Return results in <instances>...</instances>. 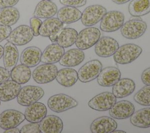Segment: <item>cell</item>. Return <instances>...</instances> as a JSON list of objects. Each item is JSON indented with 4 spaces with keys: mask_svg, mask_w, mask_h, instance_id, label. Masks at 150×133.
<instances>
[{
    "mask_svg": "<svg viewBox=\"0 0 150 133\" xmlns=\"http://www.w3.org/2000/svg\"><path fill=\"white\" fill-rule=\"evenodd\" d=\"M142 49L133 43L120 46L113 54L114 61L120 64H129L135 60L142 53Z\"/></svg>",
    "mask_w": 150,
    "mask_h": 133,
    "instance_id": "obj_1",
    "label": "cell"
},
{
    "mask_svg": "<svg viewBox=\"0 0 150 133\" xmlns=\"http://www.w3.org/2000/svg\"><path fill=\"white\" fill-rule=\"evenodd\" d=\"M101 33L98 28L94 27L86 28L77 35L75 42L78 49L82 50L88 49L95 45L100 39Z\"/></svg>",
    "mask_w": 150,
    "mask_h": 133,
    "instance_id": "obj_2",
    "label": "cell"
},
{
    "mask_svg": "<svg viewBox=\"0 0 150 133\" xmlns=\"http://www.w3.org/2000/svg\"><path fill=\"white\" fill-rule=\"evenodd\" d=\"M45 94L42 88L36 86H26L21 87L17 96L19 104L27 107L38 101Z\"/></svg>",
    "mask_w": 150,
    "mask_h": 133,
    "instance_id": "obj_3",
    "label": "cell"
},
{
    "mask_svg": "<svg viewBox=\"0 0 150 133\" xmlns=\"http://www.w3.org/2000/svg\"><path fill=\"white\" fill-rule=\"evenodd\" d=\"M147 29L145 22L138 19H130L124 23L121 28V35L128 39H135L142 36Z\"/></svg>",
    "mask_w": 150,
    "mask_h": 133,
    "instance_id": "obj_4",
    "label": "cell"
},
{
    "mask_svg": "<svg viewBox=\"0 0 150 133\" xmlns=\"http://www.w3.org/2000/svg\"><path fill=\"white\" fill-rule=\"evenodd\" d=\"M78 102L65 94H57L51 96L47 101V106L55 112H62L77 107Z\"/></svg>",
    "mask_w": 150,
    "mask_h": 133,
    "instance_id": "obj_5",
    "label": "cell"
},
{
    "mask_svg": "<svg viewBox=\"0 0 150 133\" xmlns=\"http://www.w3.org/2000/svg\"><path fill=\"white\" fill-rule=\"evenodd\" d=\"M124 15L118 11H111L104 15L100 27L102 31L113 32L121 28L124 22Z\"/></svg>",
    "mask_w": 150,
    "mask_h": 133,
    "instance_id": "obj_6",
    "label": "cell"
},
{
    "mask_svg": "<svg viewBox=\"0 0 150 133\" xmlns=\"http://www.w3.org/2000/svg\"><path fill=\"white\" fill-rule=\"evenodd\" d=\"M57 71V67L56 65L44 63L34 69L32 73V77L37 83H49L56 79Z\"/></svg>",
    "mask_w": 150,
    "mask_h": 133,
    "instance_id": "obj_7",
    "label": "cell"
},
{
    "mask_svg": "<svg viewBox=\"0 0 150 133\" xmlns=\"http://www.w3.org/2000/svg\"><path fill=\"white\" fill-rule=\"evenodd\" d=\"M106 12L105 8L101 5L88 6L81 13V22L86 26H91L99 22Z\"/></svg>",
    "mask_w": 150,
    "mask_h": 133,
    "instance_id": "obj_8",
    "label": "cell"
},
{
    "mask_svg": "<svg viewBox=\"0 0 150 133\" xmlns=\"http://www.w3.org/2000/svg\"><path fill=\"white\" fill-rule=\"evenodd\" d=\"M33 36V31L30 26L21 25L11 31L6 40L16 46H23L30 42Z\"/></svg>",
    "mask_w": 150,
    "mask_h": 133,
    "instance_id": "obj_9",
    "label": "cell"
},
{
    "mask_svg": "<svg viewBox=\"0 0 150 133\" xmlns=\"http://www.w3.org/2000/svg\"><path fill=\"white\" fill-rule=\"evenodd\" d=\"M102 64L98 60L94 59L86 63L79 69L78 79L82 83H88L96 79L102 70Z\"/></svg>",
    "mask_w": 150,
    "mask_h": 133,
    "instance_id": "obj_10",
    "label": "cell"
},
{
    "mask_svg": "<svg viewBox=\"0 0 150 133\" xmlns=\"http://www.w3.org/2000/svg\"><path fill=\"white\" fill-rule=\"evenodd\" d=\"M116 103V97L110 92H103L93 97L88 103L90 108L100 111L110 110Z\"/></svg>",
    "mask_w": 150,
    "mask_h": 133,
    "instance_id": "obj_11",
    "label": "cell"
},
{
    "mask_svg": "<svg viewBox=\"0 0 150 133\" xmlns=\"http://www.w3.org/2000/svg\"><path fill=\"white\" fill-rule=\"evenodd\" d=\"M25 120V114L18 110L9 109L0 114V127L7 129L17 127Z\"/></svg>",
    "mask_w": 150,
    "mask_h": 133,
    "instance_id": "obj_12",
    "label": "cell"
},
{
    "mask_svg": "<svg viewBox=\"0 0 150 133\" xmlns=\"http://www.w3.org/2000/svg\"><path fill=\"white\" fill-rule=\"evenodd\" d=\"M119 47L118 42L110 36H103L96 43L94 50L97 55L102 57L112 56Z\"/></svg>",
    "mask_w": 150,
    "mask_h": 133,
    "instance_id": "obj_13",
    "label": "cell"
},
{
    "mask_svg": "<svg viewBox=\"0 0 150 133\" xmlns=\"http://www.w3.org/2000/svg\"><path fill=\"white\" fill-rule=\"evenodd\" d=\"M134 111L135 107L132 103L127 100H121L112 105L110 109L109 114L114 118L123 120L130 117Z\"/></svg>",
    "mask_w": 150,
    "mask_h": 133,
    "instance_id": "obj_14",
    "label": "cell"
},
{
    "mask_svg": "<svg viewBox=\"0 0 150 133\" xmlns=\"http://www.w3.org/2000/svg\"><path fill=\"white\" fill-rule=\"evenodd\" d=\"M121 78V71L113 66H109L102 69L97 77L98 84L103 87L113 86Z\"/></svg>",
    "mask_w": 150,
    "mask_h": 133,
    "instance_id": "obj_15",
    "label": "cell"
},
{
    "mask_svg": "<svg viewBox=\"0 0 150 133\" xmlns=\"http://www.w3.org/2000/svg\"><path fill=\"white\" fill-rule=\"evenodd\" d=\"M117 128V122L112 118L102 116L95 119L90 125L93 133H110Z\"/></svg>",
    "mask_w": 150,
    "mask_h": 133,
    "instance_id": "obj_16",
    "label": "cell"
},
{
    "mask_svg": "<svg viewBox=\"0 0 150 133\" xmlns=\"http://www.w3.org/2000/svg\"><path fill=\"white\" fill-rule=\"evenodd\" d=\"M47 108L42 103L36 102L27 106L25 111V119L30 122H40L47 114Z\"/></svg>",
    "mask_w": 150,
    "mask_h": 133,
    "instance_id": "obj_17",
    "label": "cell"
},
{
    "mask_svg": "<svg viewBox=\"0 0 150 133\" xmlns=\"http://www.w3.org/2000/svg\"><path fill=\"white\" fill-rule=\"evenodd\" d=\"M43 133H60L63 128V123L60 118L54 115H46L39 123Z\"/></svg>",
    "mask_w": 150,
    "mask_h": 133,
    "instance_id": "obj_18",
    "label": "cell"
},
{
    "mask_svg": "<svg viewBox=\"0 0 150 133\" xmlns=\"http://www.w3.org/2000/svg\"><path fill=\"white\" fill-rule=\"evenodd\" d=\"M64 53V47L58 43H53L48 45L43 50L41 56V62L48 64L56 63L60 61Z\"/></svg>",
    "mask_w": 150,
    "mask_h": 133,
    "instance_id": "obj_19",
    "label": "cell"
},
{
    "mask_svg": "<svg viewBox=\"0 0 150 133\" xmlns=\"http://www.w3.org/2000/svg\"><path fill=\"white\" fill-rule=\"evenodd\" d=\"M41 50L36 46H30L25 49L20 56V62L29 67H33L41 62Z\"/></svg>",
    "mask_w": 150,
    "mask_h": 133,
    "instance_id": "obj_20",
    "label": "cell"
},
{
    "mask_svg": "<svg viewBox=\"0 0 150 133\" xmlns=\"http://www.w3.org/2000/svg\"><path fill=\"white\" fill-rule=\"evenodd\" d=\"M21 86L12 80H8L0 84V100L4 102L11 101L17 97Z\"/></svg>",
    "mask_w": 150,
    "mask_h": 133,
    "instance_id": "obj_21",
    "label": "cell"
},
{
    "mask_svg": "<svg viewBox=\"0 0 150 133\" xmlns=\"http://www.w3.org/2000/svg\"><path fill=\"white\" fill-rule=\"evenodd\" d=\"M19 59V52L14 44L8 42L4 47L3 63L4 67L9 71L16 65Z\"/></svg>",
    "mask_w": 150,
    "mask_h": 133,
    "instance_id": "obj_22",
    "label": "cell"
},
{
    "mask_svg": "<svg viewBox=\"0 0 150 133\" xmlns=\"http://www.w3.org/2000/svg\"><path fill=\"white\" fill-rule=\"evenodd\" d=\"M135 82L131 79H120L112 87V94L116 98H124L131 94L135 90Z\"/></svg>",
    "mask_w": 150,
    "mask_h": 133,
    "instance_id": "obj_23",
    "label": "cell"
},
{
    "mask_svg": "<svg viewBox=\"0 0 150 133\" xmlns=\"http://www.w3.org/2000/svg\"><path fill=\"white\" fill-rule=\"evenodd\" d=\"M85 54L82 50L80 49H71L66 52L59 63L66 67H74L80 64L84 59Z\"/></svg>",
    "mask_w": 150,
    "mask_h": 133,
    "instance_id": "obj_24",
    "label": "cell"
},
{
    "mask_svg": "<svg viewBox=\"0 0 150 133\" xmlns=\"http://www.w3.org/2000/svg\"><path fill=\"white\" fill-rule=\"evenodd\" d=\"M57 12V6L52 1L42 0L35 7L33 16L47 19L54 16Z\"/></svg>",
    "mask_w": 150,
    "mask_h": 133,
    "instance_id": "obj_25",
    "label": "cell"
},
{
    "mask_svg": "<svg viewBox=\"0 0 150 133\" xmlns=\"http://www.w3.org/2000/svg\"><path fill=\"white\" fill-rule=\"evenodd\" d=\"M63 29V23L58 18H49L42 22L39 29V35L49 37L54 33H60Z\"/></svg>",
    "mask_w": 150,
    "mask_h": 133,
    "instance_id": "obj_26",
    "label": "cell"
},
{
    "mask_svg": "<svg viewBox=\"0 0 150 133\" xmlns=\"http://www.w3.org/2000/svg\"><path fill=\"white\" fill-rule=\"evenodd\" d=\"M81 13L76 7L65 6L57 11V17L63 23L69 24L80 19Z\"/></svg>",
    "mask_w": 150,
    "mask_h": 133,
    "instance_id": "obj_27",
    "label": "cell"
},
{
    "mask_svg": "<svg viewBox=\"0 0 150 133\" xmlns=\"http://www.w3.org/2000/svg\"><path fill=\"white\" fill-rule=\"evenodd\" d=\"M56 81L66 87L73 86L78 80L77 72L73 69L67 67L57 71L56 77Z\"/></svg>",
    "mask_w": 150,
    "mask_h": 133,
    "instance_id": "obj_28",
    "label": "cell"
},
{
    "mask_svg": "<svg viewBox=\"0 0 150 133\" xmlns=\"http://www.w3.org/2000/svg\"><path fill=\"white\" fill-rule=\"evenodd\" d=\"M130 122L139 128L150 127V108H144L134 112L130 117Z\"/></svg>",
    "mask_w": 150,
    "mask_h": 133,
    "instance_id": "obj_29",
    "label": "cell"
},
{
    "mask_svg": "<svg viewBox=\"0 0 150 133\" xmlns=\"http://www.w3.org/2000/svg\"><path fill=\"white\" fill-rule=\"evenodd\" d=\"M31 70L29 67L23 64L16 65L11 71L10 77L14 81L23 84L29 81L31 77Z\"/></svg>",
    "mask_w": 150,
    "mask_h": 133,
    "instance_id": "obj_30",
    "label": "cell"
},
{
    "mask_svg": "<svg viewBox=\"0 0 150 133\" xmlns=\"http://www.w3.org/2000/svg\"><path fill=\"white\" fill-rule=\"evenodd\" d=\"M20 14L18 9L13 6L0 9V25L12 26L19 20Z\"/></svg>",
    "mask_w": 150,
    "mask_h": 133,
    "instance_id": "obj_31",
    "label": "cell"
},
{
    "mask_svg": "<svg viewBox=\"0 0 150 133\" xmlns=\"http://www.w3.org/2000/svg\"><path fill=\"white\" fill-rule=\"evenodd\" d=\"M129 14L135 17L145 15L150 12V0H132L128 5Z\"/></svg>",
    "mask_w": 150,
    "mask_h": 133,
    "instance_id": "obj_32",
    "label": "cell"
},
{
    "mask_svg": "<svg viewBox=\"0 0 150 133\" xmlns=\"http://www.w3.org/2000/svg\"><path fill=\"white\" fill-rule=\"evenodd\" d=\"M77 35V32L74 29L63 28L59 35L57 43L63 47H70L75 43Z\"/></svg>",
    "mask_w": 150,
    "mask_h": 133,
    "instance_id": "obj_33",
    "label": "cell"
},
{
    "mask_svg": "<svg viewBox=\"0 0 150 133\" xmlns=\"http://www.w3.org/2000/svg\"><path fill=\"white\" fill-rule=\"evenodd\" d=\"M135 102L144 106H150V86L146 85L141 88L134 96Z\"/></svg>",
    "mask_w": 150,
    "mask_h": 133,
    "instance_id": "obj_34",
    "label": "cell"
},
{
    "mask_svg": "<svg viewBox=\"0 0 150 133\" xmlns=\"http://www.w3.org/2000/svg\"><path fill=\"white\" fill-rule=\"evenodd\" d=\"M21 133H40L39 124L38 122H30L25 124L20 129Z\"/></svg>",
    "mask_w": 150,
    "mask_h": 133,
    "instance_id": "obj_35",
    "label": "cell"
},
{
    "mask_svg": "<svg viewBox=\"0 0 150 133\" xmlns=\"http://www.w3.org/2000/svg\"><path fill=\"white\" fill-rule=\"evenodd\" d=\"M42 21L36 17H33L30 19V28L33 31L34 36H38L39 35V29L41 26Z\"/></svg>",
    "mask_w": 150,
    "mask_h": 133,
    "instance_id": "obj_36",
    "label": "cell"
},
{
    "mask_svg": "<svg viewBox=\"0 0 150 133\" xmlns=\"http://www.w3.org/2000/svg\"><path fill=\"white\" fill-rule=\"evenodd\" d=\"M61 4L64 6L73 7H81L86 5L87 0H59Z\"/></svg>",
    "mask_w": 150,
    "mask_h": 133,
    "instance_id": "obj_37",
    "label": "cell"
},
{
    "mask_svg": "<svg viewBox=\"0 0 150 133\" xmlns=\"http://www.w3.org/2000/svg\"><path fill=\"white\" fill-rule=\"evenodd\" d=\"M11 31L12 28L11 26L0 25V42L6 39Z\"/></svg>",
    "mask_w": 150,
    "mask_h": 133,
    "instance_id": "obj_38",
    "label": "cell"
},
{
    "mask_svg": "<svg viewBox=\"0 0 150 133\" xmlns=\"http://www.w3.org/2000/svg\"><path fill=\"white\" fill-rule=\"evenodd\" d=\"M10 78V73L5 67L0 66V84L9 80Z\"/></svg>",
    "mask_w": 150,
    "mask_h": 133,
    "instance_id": "obj_39",
    "label": "cell"
},
{
    "mask_svg": "<svg viewBox=\"0 0 150 133\" xmlns=\"http://www.w3.org/2000/svg\"><path fill=\"white\" fill-rule=\"evenodd\" d=\"M141 80L144 84L150 86V67L143 71L141 74Z\"/></svg>",
    "mask_w": 150,
    "mask_h": 133,
    "instance_id": "obj_40",
    "label": "cell"
},
{
    "mask_svg": "<svg viewBox=\"0 0 150 133\" xmlns=\"http://www.w3.org/2000/svg\"><path fill=\"white\" fill-rule=\"evenodd\" d=\"M19 0H0V9L13 6L17 4Z\"/></svg>",
    "mask_w": 150,
    "mask_h": 133,
    "instance_id": "obj_41",
    "label": "cell"
},
{
    "mask_svg": "<svg viewBox=\"0 0 150 133\" xmlns=\"http://www.w3.org/2000/svg\"><path fill=\"white\" fill-rule=\"evenodd\" d=\"M4 132V133H19L20 129L16 127H14V128L5 129V131Z\"/></svg>",
    "mask_w": 150,
    "mask_h": 133,
    "instance_id": "obj_42",
    "label": "cell"
},
{
    "mask_svg": "<svg viewBox=\"0 0 150 133\" xmlns=\"http://www.w3.org/2000/svg\"><path fill=\"white\" fill-rule=\"evenodd\" d=\"M60 33H54L53 35H50L49 37L50 40V41L53 43H57V39H58V36Z\"/></svg>",
    "mask_w": 150,
    "mask_h": 133,
    "instance_id": "obj_43",
    "label": "cell"
},
{
    "mask_svg": "<svg viewBox=\"0 0 150 133\" xmlns=\"http://www.w3.org/2000/svg\"><path fill=\"white\" fill-rule=\"evenodd\" d=\"M112 2H114L116 4L121 5L123 4H125L128 2H129L130 0H111Z\"/></svg>",
    "mask_w": 150,
    "mask_h": 133,
    "instance_id": "obj_44",
    "label": "cell"
},
{
    "mask_svg": "<svg viewBox=\"0 0 150 133\" xmlns=\"http://www.w3.org/2000/svg\"><path fill=\"white\" fill-rule=\"evenodd\" d=\"M3 53H4V47L1 45H0V59L3 56Z\"/></svg>",
    "mask_w": 150,
    "mask_h": 133,
    "instance_id": "obj_45",
    "label": "cell"
},
{
    "mask_svg": "<svg viewBox=\"0 0 150 133\" xmlns=\"http://www.w3.org/2000/svg\"><path fill=\"white\" fill-rule=\"evenodd\" d=\"M112 132H115V133H125L126 132L124 131H122V130H114L112 131Z\"/></svg>",
    "mask_w": 150,
    "mask_h": 133,
    "instance_id": "obj_46",
    "label": "cell"
},
{
    "mask_svg": "<svg viewBox=\"0 0 150 133\" xmlns=\"http://www.w3.org/2000/svg\"><path fill=\"white\" fill-rule=\"evenodd\" d=\"M46 1H52V0H46Z\"/></svg>",
    "mask_w": 150,
    "mask_h": 133,
    "instance_id": "obj_47",
    "label": "cell"
},
{
    "mask_svg": "<svg viewBox=\"0 0 150 133\" xmlns=\"http://www.w3.org/2000/svg\"><path fill=\"white\" fill-rule=\"evenodd\" d=\"M0 105H1V100H0Z\"/></svg>",
    "mask_w": 150,
    "mask_h": 133,
    "instance_id": "obj_48",
    "label": "cell"
}]
</instances>
